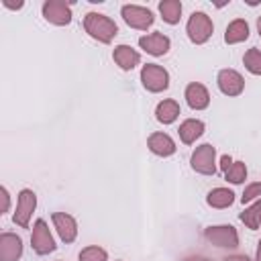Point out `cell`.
I'll use <instances>...</instances> for the list:
<instances>
[{
    "label": "cell",
    "mask_w": 261,
    "mask_h": 261,
    "mask_svg": "<svg viewBox=\"0 0 261 261\" xmlns=\"http://www.w3.org/2000/svg\"><path fill=\"white\" fill-rule=\"evenodd\" d=\"M84 29L92 39H96L100 43H110L118 33L116 22L100 12H88L84 18Z\"/></svg>",
    "instance_id": "cell-1"
},
{
    "label": "cell",
    "mask_w": 261,
    "mask_h": 261,
    "mask_svg": "<svg viewBox=\"0 0 261 261\" xmlns=\"http://www.w3.org/2000/svg\"><path fill=\"white\" fill-rule=\"evenodd\" d=\"M186 31H188V37H190L192 43L202 45L210 39L212 31H214V24H212V20L206 12H192Z\"/></svg>",
    "instance_id": "cell-2"
},
{
    "label": "cell",
    "mask_w": 261,
    "mask_h": 261,
    "mask_svg": "<svg viewBox=\"0 0 261 261\" xmlns=\"http://www.w3.org/2000/svg\"><path fill=\"white\" fill-rule=\"evenodd\" d=\"M141 82L149 92H163L169 88V73L157 63H147L141 69Z\"/></svg>",
    "instance_id": "cell-3"
},
{
    "label": "cell",
    "mask_w": 261,
    "mask_h": 261,
    "mask_svg": "<svg viewBox=\"0 0 261 261\" xmlns=\"http://www.w3.org/2000/svg\"><path fill=\"white\" fill-rule=\"evenodd\" d=\"M192 169L202 173V175H214L216 173V149L210 143H204L194 151Z\"/></svg>",
    "instance_id": "cell-4"
},
{
    "label": "cell",
    "mask_w": 261,
    "mask_h": 261,
    "mask_svg": "<svg viewBox=\"0 0 261 261\" xmlns=\"http://www.w3.org/2000/svg\"><path fill=\"white\" fill-rule=\"evenodd\" d=\"M120 14H122V18H124V22L128 27L139 29V31H147L155 20L153 12L149 8H145V6H139V4H124Z\"/></svg>",
    "instance_id": "cell-5"
},
{
    "label": "cell",
    "mask_w": 261,
    "mask_h": 261,
    "mask_svg": "<svg viewBox=\"0 0 261 261\" xmlns=\"http://www.w3.org/2000/svg\"><path fill=\"white\" fill-rule=\"evenodd\" d=\"M35 208H37V196H35V192L29 190V188L20 190L18 192V200H16V212L12 216L14 224L27 228L29 226V220H31V216L35 212Z\"/></svg>",
    "instance_id": "cell-6"
},
{
    "label": "cell",
    "mask_w": 261,
    "mask_h": 261,
    "mask_svg": "<svg viewBox=\"0 0 261 261\" xmlns=\"http://www.w3.org/2000/svg\"><path fill=\"white\" fill-rule=\"evenodd\" d=\"M31 245H33V251L37 255H49L55 251V241L49 232V226L43 218L35 220L33 224V234H31Z\"/></svg>",
    "instance_id": "cell-7"
},
{
    "label": "cell",
    "mask_w": 261,
    "mask_h": 261,
    "mask_svg": "<svg viewBox=\"0 0 261 261\" xmlns=\"http://www.w3.org/2000/svg\"><path fill=\"white\" fill-rule=\"evenodd\" d=\"M204 237L216 245V247H222V249H234L239 245V234H237V228L230 226V224H220V226H208L204 230Z\"/></svg>",
    "instance_id": "cell-8"
},
{
    "label": "cell",
    "mask_w": 261,
    "mask_h": 261,
    "mask_svg": "<svg viewBox=\"0 0 261 261\" xmlns=\"http://www.w3.org/2000/svg\"><path fill=\"white\" fill-rule=\"evenodd\" d=\"M43 16L51 24L65 27L71 22V6L63 0H47L43 4Z\"/></svg>",
    "instance_id": "cell-9"
},
{
    "label": "cell",
    "mask_w": 261,
    "mask_h": 261,
    "mask_svg": "<svg viewBox=\"0 0 261 261\" xmlns=\"http://www.w3.org/2000/svg\"><path fill=\"white\" fill-rule=\"evenodd\" d=\"M218 88L226 96H239L245 90V80L239 71L234 69H220L218 71Z\"/></svg>",
    "instance_id": "cell-10"
},
{
    "label": "cell",
    "mask_w": 261,
    "mask_h": 261,
    "mask_svg": "<svg viewBox=\"0 0 261 261\" xmlns=\"http://www.w3.org/2000/svg\"><path fill=\"white\" fill-rule=\"evenodd\" d=\"M22 255V239L14 232L0 234V261H18Z\"/></svg>",
    "instance_id": "cell-11"
},
{
    "label": "cell",
    "mask_w": 261,
    "mask_h": 261,
    "mask_svg": "<svg viewBox=\"0 0 261 261\" xmlns=\"http://www.w3.org/2000/svg\"><path fill=\"white\" fill-rule=\"evenodd\" d=\"M51 220H53V224H55V228H57V232H59L63 243H73L75 241V237H77V222H75V218L71 214L53 212Z\"/></svg>",
    "instance_id": "cell-12"
},
{
    "label": "cell",
    "mask_w": 261,
    "mask_h": 261,
    "mask_svg": "<svg viewBox=\"0 0 261 261\" xmlns=\"http://www.w3.org/2000/svg\"><path fill=\"white\" fill-rule=\"evenodd\" d=\"M139 45H141V49H145L149 55L159 57V55H165V53L169 51L171 41H169V37H165L163 33H151V35H143V37L139 39Z\"/></svg>",
    "instance_id": "cell-13"
},
{
    "label": "cell",
    "mask_w": 261,
    "mask_h": 261,
    "mask_svg": "<svg viewBox=\"0 0 261 261\" xmlns=\"http://www.w3.org/2000/svg\"><path fill=\"white\" fill-rule=\"evenodd\" d=\"M186 100H188L190 108H194V110H204V108H208V104H210V94H208L206 86H202V84H198V82H192V84H188V88H186Z\"/></svg>",
    "instance_id": "cell-14"
},
{
    "label": "cell",
    "mask_w": 261,
    "mask_h": 261,
    "mask_svg": "<svg viewBox=\"0 0 261 261\" xmlns=\"http://www.w3.org/2000/svg\"><path fill=\"white\" fill-rule=\"evenodd\" d=\"M112 59H114V63H116L120 69L130 71L135 65H139L141 55H139L133 47H128V45H118V47H114V51H112Z\"/></svg>",
    "instance_id": "cell-15"
},
{
    "label": "cell",
    "mask_w": 261,
    "mask_h": 261,
    "mask_svg": "<svg viewBox=\"0 0 261 261\" xmlns=\"http://www.w3.org/2000/svg\"><path fill=\"white\" fill-rule=\"evenodd\" d=\"M149 149L159 157H169L175 153V143L167 133H153L147 141Z\"/></svg>",
    "instance_id": "cell-16"
},
{
    "label": "cell",
    "mask_w": 261,
    "mask_h": 261,
    "mask_svg": "<svg viewBox=\"0 0 261 261\" xmlns=\"http://www.w3.org/2000/svg\"><path fill=\"white\" fill-rule=\"evenodd\" d=\"M179 139L186 143V145H192L198 137H202L204 133V122L202 120H196V118H188L179 124Z\"/></svg>",
    "instance_id": "cell-17"
},
{
    "label": "cell",
    "mask_w": 261,
    "mask_h": 261,
    "mask_svg": "<svg viewBox=\"0 0 261 261\" xmlns=\"http://www.w3.org/2000/svg\"><path fill=\"white\" fill-rule=\"evenodd\" d=\"M245 39H249V24H247V20H243V18L232 20V22L226 27L224 41H226L228 45H234V43H241V41H245Z\"/></svg>",
    "instance_id": "cell-18"
},
{
    "label": "cell",
    "mask_w": 261,
    "mask_h": 261,
    "mask_svg": "<svg viewBox=\"0 0 261 261\" xmlns=\"http://www.w3.org/2000/svg\"><path fill=\"white\" fill-rule=\"evenodd\" d=\"M206 202H208V206H212V208H228V206L234 202V194H232V190H228V188H214V190L208 192Z\"/></svg>",
    "instance_id": "cell-19"
},
{
    "label": "cell",
    "mask_w": 261,
    "mask_h": 261,
    "mask_svg": "<svg viewBox=\"0 0 261 261\" xmlns=\"http://www.w3.org/2000/svg\"><path fill=\"white\" fill-rule=\"evenodd\" d=\"M155 116H157L159 122H163V124H171V122L179 116V104H177L175 100H163V102L157 104V108H155Z\"/></svg>",
    "instance_id": "cell-20"
},
{
    "label": "cell",
    "mask_w": 261,
    "mask_h": 261,
    "mask_svg": "<svg viewBox=\"0 0 261 261\" xmlns=\"http://www.w3.org/2000/svg\"><path fill=\"white\" fill-rule=\"evenodd\" d=\"M159 12L167 24H177L181 18V2L179 0H163V2H159Z\"/></svg>",
    "instance_id": "cell-21"
},
{
    "label": "cell",
    "mask_w": 261,
    "mask_h": 261,
    "mask_svg": "<svg viewBox=\"0 0 261 261\" xmlns=\"http://www.w3.org/2000/svg\"><path fill=\"white\" fill-rule=\"evenodd\" d=\"M239 218H241L251 230H257V228L261 226V198H257L247 210H243Z\"/></svg>",
    "instance_id": "cell-22"
},
{
    "label": "cell",
    "mask_w": 261,
    "mask_h": 261,
    "mask_svg": "<svg viewBox=\"0 0 261 261\" xmlns=\"http://www.w3.org/2000/svg\"><path fill=\"white\" fill-rule=\"evenodd\" d=\"M243 63H245V67H247L253 75H261V51H259L257 47H251V49L245 53Z\"/></svg>",
    "instance_id": "cell-23"
},
{
    "label": "cell",
    "mask_w": 261,
    "mask_h": 261,
    "mask_svg": "<svg viewBox=\"0 0 261 261\" xmlns=\"http://www.w3.org/2000/svg\"><path fill=\"white\" fill-rule=\"evenodd\" d=\"M224 177L230 184H243L247 179V165L243 161H232V165L224 171Z\"/></svg>",
    "instance_id": "cell-24"
},
{
    "label": "cell",
    "mask_w": 261,
    "mask_h": 261,
    "mask_svg": "<svg viewBox=\"0 0 261 261\" xmlns=\"http://www.w3.org/2000/svg\"><path fill=\"white\" fill-rule=\"evenodd\" d=\"M80 261H108V255L102 247L92 245V247H86L80 251Z\"/></svg>",
    "instance_id": "cell-25"
},
{
    "label": "cell",
    "mask_w": 261,
    "mask_h": 261,
    "mask_svg": "<svg viewBox=\"0 0 261 261\" xmlns=\"http://www.w3.org/2000/svg\"><path fill=\"white\" fill-rule=\"evenodd\" d=\"M257 198H261V181L249 184V186L245 188L243 196H241V202H243V204H249V202H253V200H257Z\"/></svg>",
    "instance_id": "cell-26"
},
{
    "label": "cell",
    "mask_w": 261,
    "mask_h": 261,
    "mask_svg": "<svg viewBox=\"0 0 261 261\" xmlns=\"http://www.w3.org/2000/svg\"><path fill=\"white\" fill-rule=\"evenodd\" d=\"M0 198H2V208H0V210H2V214H4V212H8V206H10V194H8V190H6L4 186L0 188Z\"/></svg>",
    "instance_id": "cell-27"
},
{
    "label": "cell",
    "mask_w": 261,
    "mask_h": 261,
    "mask_svg": "<svg viewBox=\"0 0 261 261\" xmlns=\"http://www.w3.org/2000/svg\"><path fill=\"white\" fill-rule=\"evenodd\" d=\"M230 165H232V159H230V155H222V157H220V169H222V171H226Z\"/></svg>",
    "instance_id": "cell-28"
},
{
    "label": "cell",
    "mask_w": 261,
    "mask_h": 261,
    "mask_svg": "<svg viewBox=\"0 0 261 261\" xmlns=\"http://www.w3.org/2000/svg\"><path fill=\"white\" fill-rule=\"evenodd\" d=\"M222 261H251L247 255H230V257H224Z\"/></svg>",
    "instance_id": "cell-29"
},
{
    "label": "cell",
    "mask_w": 261,
    "mask_h": 261,
    "mask_svg": "<svg viewBox=\"0 0 261 261\" xmlns=\"http://www.w3.org/2000/svg\"><path fill=\"white\" fill-rule=\"evenodd\" d=\"M184 261H212V259H208V257H202V255H190V257H186Z\"/></svg>",
    "instance_id": "cell-30"
},
{
    "label": "cell",
    "mask_w": 261,
    "mask_h": 261,
    "mask_svg": "<svg viewBox=\"0 0 261 261\" xmlns=\"http://www.w3.org/2000/svg\"><path fill=\"white\" fill-rule=\"evenodd\" d=\"M2 4H4L6 8H22V2H18V4H12V2H8V0H4Z\"/></svg>",
    "instance_id": "cell-31"
},
{
    "label": "cell",
    "mask_w": 261,
    "mask_h": 261,
    "mask_svg": "<svg viewBox=\"0 0 261 261\" xmlns=\"http://www.w3.org/2000/svg\"><path fill=\"white\" fill-rule=\"evenodd\" d=\"M255 261H261V241L257 243V257H255Z\"/></svg>",
    "instance_id": "cell-32"
},
{
    "label": "cell",
    "mask_w": 261,
    "mask_h": 261,
    "mask_svg": "<svg viewBox=\"0 0 261 261\" xmlns=\"http://www.w3.org/2000/svg\"><path fill=\"white\" fill-rule=\"evenodd\" d=\"M257 31H259V37H261V16L257 18Z\"/></svg>",
    "instance_id": "cell-33"
}]
</instances>
